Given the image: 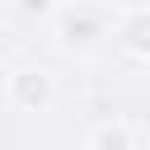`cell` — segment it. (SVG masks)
Listing matches in <instances>:
<instances>
[{"label":"cell","instance_id":"1","mask_svg":"<svg viewBox=\"0 0 150 150\" xmlns=\"http://www.w3.org/2000/svg\"><path fill=\"white\" fill-rule=\"evenodd\" d=\"M56 33L70 52H89L108 38V14L94 5H66V9H56Z\"/></svg>","mask_w":150,"mask_h":150},{"label":"cell","instance_id":"5","mask_svg":"<svg viewBox=\"0 0 150 150\" xmlns=\"http://www.w3.org/2000/svg\"><path fill=\"white\" fill-rule=\"evenodd\" d=\"M19 9H23V14H38V19H42V14H56V0H19Z\"/></svg>","mask_w":150,"mask_h":150},{"label":"cell","instance_id":"4","mask_svg":"<svg viewBox=\"0 0 150 150\" xmlns=\"http://www.w3.org/2000/svg\"><path fill=\"white\" fill-rule=\"evenodd\" d=\"M84 150H136V136H131V127L122 117H108V122H98L89 131Z\"/></svg>","mask_w":150,"mask_h":150},{"label":"cell","instance_id":"3","mask_svg":"<svg viewBox=\"0 0 150 150\" xmlns=\"http://www.w3.org/2000/svg\"><path fill=\"white\" fill-rule=\"evenodd\" d=\"M112 42H117L131 61H145V66H150V5L122 9L117 28H112Z\"/></svg>","mask_w":150,"mask_h":150},{"label":"cell","instance_id":"2","mask_svg":"<svg viewBox=\"0 0 150 150\" xmlns=\"http://www.w3.org/2000/svg\"><path fill=\"white\" fill-rule=\"evenodd\" d=\"M5 98H9L14 108H23V112H42V108H52V98H56V80H52V70H42V66H19V70L5 80Z\"/></svg>","mask_w":150,"mask_h":150}]
</instances>
